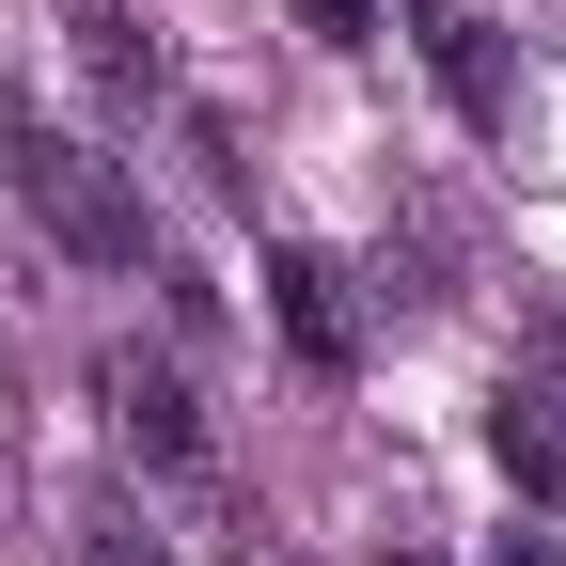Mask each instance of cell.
Here are the masks:
<instances>
[{
    "label": "cell",
    "mask_w": 566,
    "mask_h": 566,
    "mask_svg": "<svg viewBox=\"0 0 566 566\" xmlns=\"http://www.w3.org/2000/svg\"><path fill=\"white\" fill-rule=\"evenodd\" d=\"M394 566H441V551H394Z\"/></svg>",
    "instance_id": "cell-10"
},
{
    "label": "cell",
    "mask_w": 566,
    "mask_h": 566,
    "mask_svg": "<svg viewBox=\"0 0 566 566\" xmlns=\"http://www.w3.org/2000/svg\"><path fill=\"white\" fill-rule=\"evenodd\" d=\"M300 32L315 48H378V0H300Z\"/></svg>",
    "instance_id": "cell-7"
},
{
    "label": "cell",
    "mask_w": 566,
    "mask_h": 566,
    "mask_svg": "<svg viewBox=\"0 0 566 566\" xmlns=\"http://www.w3.org/2000/svg\"><path fill=\"white\" fill-rule=\"evenodd\" d=\"M424 48H441V95H457V126H504V111H520V80H504V32H488V17L424 0Z\"/></svg>",
    "instance_id": "cell-5"
},
{
    "label": "cell",
    "mask_w": 566,
    "mask_h": 566,
    "mask_svg": "<svg viewBox=\"0 0 566 566\" xmlns=\"http://www.w3.org/2000/svg\"><path fill=\"white\" fill-rule=\"evenodd\" d=\"M95 394H111V441L142 457V472H205V409H189V378L174 363H142V346H111V363H95Z\"/></svg>",
    "instance_id": "cell-2"
},
{
    "label": "cell",
    "mask_w": 566,
    "mask_h": 566,
    "mask_svg": "<svg viewBox=\"0 0 566 566\" xmlns=\"http://www.w3.org/2000/svg\"><path fill=\"white\" fill-rule=\"evenodd\" d=\"M17 189H32V221L80 252V268H142V189L95 158V142H63V126H17Z\"/></svg>",
    "instance_id": "cell-1"
},
{
    "label": "cell",
    "mask_w": 566,
    "mask_h": 566,
    "mask_svg": "<svg viewBox=\"0 0 566 566\" xmlns=\"http://www.w3.org/2000/svg\"><path fill=\"white\" fill-rule=\"evenodd\" d=\"M268 315H283V346H300L315 378H346V363H363V315H346V268H331V252H300V237L268 252Z\"/></svg>",
    "instance_id": "cell-3"
},
{
    "label": "cell",
    "mask_w": 566,
    "mask_h": 566,
    "mask_svg": "<svg viewBox=\"0 0 566 566\" xmlns=\"http://www.w3.org/2000/svg\"><path fill=\"white\" fill-rule=\"evenodd\" d=\"M80 566H158V551H126V520H95V551H80Z\"/></svg>",
    "instance_id": "cell-8"
},
{
    "label": "cell",
    "mask_w": 566,
    "mask_h": 566,
    "mask_svg": "<svg viewBox=\"0 0 566 566\" xmlns=\"http://www.w3.org/2000/svg\"><path fill=\"white\" fill-rule=\"evenodd\" d=\"M63 48H80V95H95L111 126H142V111H158V48H142L111 0H80V17H63Z\"/></svg>",
    "instance_id": "cell-4"
},
{
    "label": "cell",
    "mask_w": 566,
    "mask_h": 566,
    "mask_svg": "<svg viewBox=\"0 0 566 566\" xmlns=\"http://www.w3.org/2000/svg\"><path fill=\"white\" fill-rule=\"evenodd\" d=\"M488 566H566V551H551V535H504V551H488Z\"/></svg>",
    "instance_id": "cell-9"
},
{
    "label": "cell",
    "mask_w": 566,
    "mask_h": 566,
    "mask_svg": "<svg viewBox=\"0 0 566 566\" xmlns=\"http://www.w3.org/2000/svg\"><path fill=\"white\" fill-rule=\"evenodd\" d=\"M488 457H504L520 488H566V424H551L535 378H504V409H488Z\"/></svg>",
    "instance_id": "cell-6"
}]
</instances>
